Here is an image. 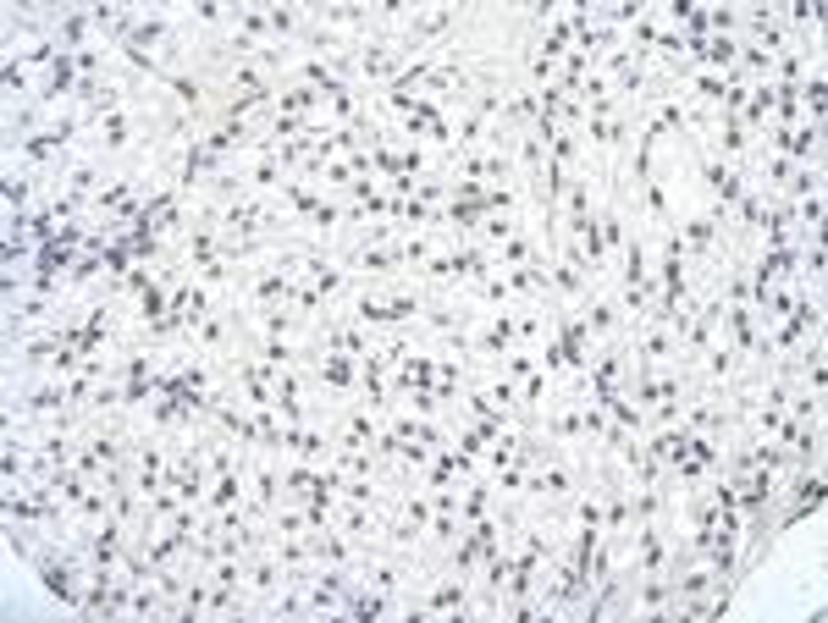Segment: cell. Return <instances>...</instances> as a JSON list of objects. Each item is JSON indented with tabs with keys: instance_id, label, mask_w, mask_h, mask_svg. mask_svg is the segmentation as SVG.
I'll use <instances>...</instances> for the list:
<instances>
[{
	"instance_id": "cell-1",
	"label": "cell",
	"mask_w": 828,
	"mask_h": 623,
	"mask_svg": "<svg viewBox=\"0 0 828 623\" xmlns=\"http://www.w3.org/2000/svg\"><path fill=\"white\" fill-rule=\"evenodd\" d=\"M409 61H414V56H403L398 39H365V45L349 50V83H354V88H360V83H381V88H387Z\"/></svg>"
},
{
	"instance_id": "cell-9",
	"label": "cell",
	"mask_w": 828,
	"mask_h": 623,
	"mask_svg": "<svg viewBox=\"0 0 828 623\" xmlns=\"http://www.w3.org/2000/svg\"><path fill=\"white\" fill-rule=\"evenodd\" d=\"M248 502V464L238 475H216L210 491H205V513H227V508H243Z\"/></svg>"
},
{
	"instance_id": "cell-15",
	"label": "cell",
	"mask_w": 828,
	"mask_h": 623,
	"mask_svg": "<svg viewBox=\"0 0 828 623\" xmlns=\"http://www.w3.org/2000/svg\"><path fill=\"white\" fill-rule=\"evenodd\" d=\"M100 277H106V259L83 248V254H77V265H72V288H89V282H100Z\"/></svg>"
},
{
	"instance_id": "cell-3",
	"label": "cell",
	"mask_w": 828,
	"mask_h": 623,
	"mask_svg": "<svg viewBox=\"0 0 828 623\" xmlns=\"http://www.w3.org/2000/svg\"><path fill=\"white\" fill-rule=\"evenodd\" d=\"M365 552H370V541H354L349 529H338V524L309 529V558H315V563H326V569H354V574H360Z\"/></svg>"
},
{
	"instance_id": "cell-14",
	"label": "cell",
	"mask_w": 828,
	"mask_h": 623,
	"mask_svg": "<svg viewBox=\"0 0 828 623\" xmlns=\"http://www.w3.org/2000/svg\"><path fill=\"white\" fill-rule=\"evenodd\" d=\"M266 529H271V536H309V513H304V502H282V508L266 518Z\"/></svg>"
},
{
	"instance_id": "cell-6",
	"label": "cell",
	"mask_w": 828,
	"mask_h": 623,
	"mask_svg": "<svg viewBox=\"0 0 828 623\" xmlns=\"http://www.w3.org/2000/svg\"><path fill=\"white\" fill-rule=\"evenodd\" d=\"M580 320H586L592 347H597V342H608V337H624V309H619V293H613V288H597L586 304H580Z\"/></svg>"
},
{
	"instance_id": "cell-8",
	"label": "cell",
	"mask_w": 828,
	"mask_h": 623,
	"mask_svg": "<svg viewBox=\"0 0 828 623\" xmlns=\"http://www.w3.org/2000/svg\"><path fill=\"white\" fill-rule=\"evenodd\" d=\"M531 259H541V243H536V232H531V227L509 232L503 243L491 248V265H497V271H514V265H531Z\"/></svg>"
},
{
	"instance_id": "cell-17",
	"label": "cell",
	"mask_w": 828,
	"mask_h": 623,
	"mask_svg": "<svg viewBox=\"0 0 828 623\" xmlns=\"http://www.w3.org/2000/svg\"><path fill=\"white\" fill-rule=\"evenodd\" d=\"M707 28L713 34H740V7H707Z\"/></svg>"
},
{
	"instance_id": "cell-12",
	"label": "cell",
	"mask_w": 828,
	"mask_h": 623,
	"mask_svg": "<svg viewBox=\"0 0 828 623\" xmlns=\"http://www.w3.org/2000/svg\"><path fill=\"white\" fill-rule=\"evenodd\" d=\"M817 61H823V50H784V56H774V72H768V77H774V83H801Z\"/></svg>"
},
{
	"instance_id": "cell-5",
	"label": "cell",
	"mask_w": 828,
	"mask_h": 623,
	"mask_svg": "<svg viewBox=\"0 0 828 623\" xmlns=\"http://www.w3.org/2000/svg\"><path fill=\"white\" fill-rule=\"evenodd\" d=\"M282 585H288V569H282V563L266 552V541H260L255 552L243 558V590L255 596V612H260V607H266V601H271Z\"/></svg>"
},
{
	"instance_id": "cell-13",
	"label": "cell",
	"mask_w": 828,
	"mask_h": 623,
	"mask_svg": "<svg viewBox=\"0 0 828 623\" xmlns=\"http://www.w3.org/2000/svg\"><path fill=\"white\" fill-rule=\"evenodd\" d=\"M812 194H823V166H795V171H790V183H784L774 199L795 205V199H812Z\"/></svg>"
},
{
	"instance_id": "cell-2",
	"label": "cell",
	"mask_w": 828,
	"mask_h": 623,
	"mask_svg": "<svg viewBox=\"0 0 828 623\" xmlns=\"http://www.w3.org/2000/svg\"><path fill=\"white\" fill-rule=\"evenodd\" d=\"M72 315L66 298H45V293H17L7 298V337H28V331H45V326H61Z\"/></svg>"
},
{
	"instance_id": "cell-10",
	"label": "cell",
	"mask_w": 828,
	"mask_h": 623,
	"mask_svg": "<svg viewBox=\"0 0 828 623\" xmlns=\"http://www.w3.org/2000/svg\"><path fill=\"white\" fill-rule=\"evenodd\" d=\"M491 508H497V491H491L486 475H475V480L459 486V524H475V518H486Z\"/></svg>"
},
{
	"instance_id": "cell-7",
	"label": "cell",
	"mask_w": 828,
	"mask_h": 623,
	"mask_svg": "<svg viewBox=\"0 0 828 623\" xmlns=\"http://www.w3.org/2000/svg\"><path fill=\"white\" fill-rule=\"evenodd\" d=\"M641 441H646V453L662 464V475H669L680 459H691V430H685V425H657V430H646Z\"/></svg>"
},
{
	"instance_id": "cell-4",
	"label": "cell",
	"mask_w": 828,
	"mask_h": 623,
	"mask_svg": "<svg viewBox=\"0 0 828 623\" xmlns=\"http://www.w3.org/2000/svg\"><path fill=\"white\" fill-rule=\"evenodd\" d=\"M630 337V353L641 365H680V337L662 326V320H641L635 331H624Z\"/></svg>"
},
{
	"instance_id": "cell-11",
	"label": "cell",
	"mask_w": 828,
	"mask_h": 623,
	"mask_svg": "<svg viewBox=\"0 0 828 623\" xmlns=\"http://www.w3.org/2000/svg\"><path fill=\"white\" fill-rule=\"evenodd\" d=\"M795 88H801V111H806V122H817V127H823V111H828V72H823V61H817Z\"/></svg>"
},
{
	"instance_id": "cell-16",
	"label": "cell",
	"mask_w": 828,
	"mask_h": 623,
	"mask_svg": "<svg viewBox=\"0 0 828 623\" xmlns=\"http://www.w3.org/2000/svg\"><path fill=\"white\" fill-rule=\"evenodd\" d=\"M531 370H541V359H536V353H531V347H514V353H509V359H503V376H509L514 387H520V381H525Z\"/></svg>"
}]
</instances>
